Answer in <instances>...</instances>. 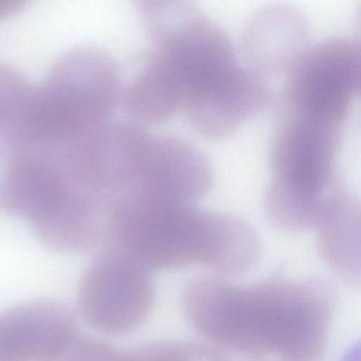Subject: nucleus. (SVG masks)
<instances>
[{
  "mask_svg": "<svg viewBox=\"0 0 361 361\" xmlns=\"http://www.w3.org/2000/svg\"><path fill=\"white\" fill-rule=\"evenodd\" d=\"M183 305L193 329L219 348L318 361L326 350L336 297L326 283L314 279H269L244 286L197 278L183 288Z\"/></svg>",
  "mask_w": 361,
  "mask_h": 361,
  "instance_id": "1",
  "label": "nucleus"
},
{
  "mask_svg": "<svg viewBox=\"0 0 361 361\" xmlns=\"http://www.w3.org/2000/svg\"><path fill=\"white\" fill-rule=\"evenodd\" d=\"M102 245L147 270L202 265L223 276L246 274L262 255L259 235L243 219L134 190L114 204Z\"/></svg>",
  "mask_w": 361,
  "mask_h": 361,
  "instance_id": "2",
  "label": "nucleus"
},
{
  "mask_svg": "<svg viewBox=\"0 0 361 361\" xmlns=\"http://www.w3.org/2000/svg\"><path fill=\"white\" fill-rule=\"evenodd\" d=\"M119 67L109 52L81 46L61 56L39 85L31 87L1 132L35 143L79 138L111 120L121 102Z\"/></svg>",
  "mask_w": 361,
  "mask_h": 361,
  "instance_id": "3",
  "label": "nucleus"
},
{
  "mask_svg": "<svg viewBox=\"0 0 361 361\" xmlns=\"http://www.w3.org/2000/svg\"><path fill=\"white\" fill-rule=\"evenodd\" d=\"M291 116L341 130L360 92L358 42L333 37L308 50L287 75Z\"/></svg>",
  "mask_w": 361,
  "mask_h": 361,
  "instance_id": "4",
  "label": "nucleus"
},
{
  "mask_svg": "<svg viewBox=\"0 0 361 361\" xmlns=\"http://www.w3.org/2000/svg\"><path fill=\"white\" fill-rule=\"evenodd\" d=\"M80 307L90 325L105 334L132 333L149 318L155 285L149 270L128 257L105 250L82 276Z\"/></svg>",
  "mask_w": 361,
  "mask_h": 361,
  "instance_id": "5",
  "label": "nucleus"
},
{
  "mask_svg": "<svg viewBox=\"0 0 361 361\" xmlns=\"http://www.w3.org/2000/svg\"><path fill=\"white\" fill-rule=\"evenodd\" d=\"M269 97L261 75L236 65L189 94L183 109L196 132L208 138L224 139L265 109Z\"/></svg>",
  "mask_w": 361,
  "mask_h": 361,
  "instance_id": "6",
  "label": "nucleus"
},
{
  "mask_svg": "<svg viewBox=\"0 0 361 361\" xmlns=\"http://www.w3.org/2000/svg\"><path fill=\"white\" fill-rule=\"evenodd\" d=\"M213 181L210 160L193 143L179 137H152L130 189L156 200L194 204L208 193Z\"/></svg>",
  "mask_w": 361,
  "mask_h": 361,
  "instance_id": "7",
  "label": "nucleus"
},
{
  "mask_svg": "<svg viewBox=\"0 0 361 361\" xmlns=\"http://www.w3.org/2000/svg\"><path fill=\"white\" fill-rule=\"evenodd\" d=\"M340 142V130L290 116L272 143L274 178L316 193L335 188L334 164Z\"/></svg>",
  "mask_w": 361,
  "mask_h": 361,
  "instance_id": "8",
  "label": "nucleus"
},
{
  "mask_svg": "<svg viewBox=\"0 0 361 361\" xmlns=\"http://www.w3.org/2000/svg\"><path fill=\"white\" fill-rule=\"evenodd\" d=\"M310 28L301 10L270 4L255 12L243 29V56L262 78L288 75L310 49Z\"/></svg>",
  "mask_w": 361,
  "mask_h": 361,
  "instance_id": "9",
  "label": "nucleus"
},
{
  "mask_svg": "<svg viewBox=\"0 0 361 361\" xmlns=\"http://www.w3.org/2000/svg\"><path fill=\"white\" fill-rule=\"evenodd\" d=\"M78 334L77 317L65 304H20L0 314V361H48Z\"/></svg>",
  "mask_w": 361,
  "mask_h": 361,
  "instance_id": "10",
  "label": "nucleus"
},
{
  "mask_svg": "<svg viewBox=\"0 0 361 361\" xmlns=\"http://www.w3.org/2000/svg\"><path fill=\"white\" fill-rule=\"evenodd\" d=\"M319 253L342 282L360 284L361 215L359 202L336 187L324 216L316 227Z\"/></svg>",
  "mask_w": 361,
  "mask_h": 361,
  "instance_id": "11",
  "label": "nucleus"
},
{
  "mask_svg": "<svg viewBox=\"0 0 361 361\" xmlns=\"http://www.w3.org/2000/svg\"><path fill=\"white\" fill-rule=\"evenodd\" d=\"M185 96L180 78L153 50L142 71L122 90L121 102L138 123H159L183 109Z\"/></svg>",
  "mask_w": 361,
  "mask_h": 361,
  "instance_id": "12",
  "label": "nucleus"
},
{
  "mask_svg": "<svg viewBox=\"0 0 361 361\" xmlns=\"http://www.w3.org/2000/svg\"><path fill=\"white\" fill-rule=\"evenodd\" d=\"M336 187L329 193H316L274 177L264 200L268 219L279 229L291 233L316 229Z\"/></svg>",
  "mask_w": 361,
  "mask_h": 361,
  "instance_id": "13",
  "label": "nucleus"
},
{
  "mask_svg": "<svg viewBox=\"0 0 361 361\" xmlns=\"http://www.w3.org/2000/svg\"><path fill=\"white\" fill-rule=\"evenodd\" d=\"M120 361H228L214 348L185 342H158L122 353Z\"/></svg>",
  "mask_w": 361,
  "mask_h": 361,
  "instance_id": "14",
  "label": "nucleus"
},
{
  "mask_svg": "<svg viewBox=\"0 0 361 361\" xmlns=\"http://www.w3.org/2000/svg\"><path fill=\"white\" fill-rule=\"evenodd\" d=\"M31 87L20 71L0 64V130L16 117Z\"/></svg>",
  "mask_w": 361,
  "mask_h": 361,
  "instance_id": "15",
  "label": "nucleus"
},
{
  "mask_svg": "<svg viewBox=\"0 0 361 361\" xmlns=\"http://www.w3.org/2000/svg\"><path fill=\"white\" fill-rule=\"evenodd\" d=\"M121 356L111 344L78 334L48 361H120Z\"/></svg>",
  "mask_w": 361,
  "mask_h": 361,
  "instance_id": "16",
  "label": "nucleus"
},
{
  "mask_svg": "<svg viewBox=\"0 0 361 361\" xmlns=\"http://www.w3.org/2000/svg\"><path fill=\"white\" fill-rule=\"evenodd\" d=\"M26 6V1L20 0H0V20L16 16Z\"/></svg>",
  "mask_w": 361,
  "mask_h": 361,
  "instance_id": "17",
  "label": "nucleus"
}]
</instances>
